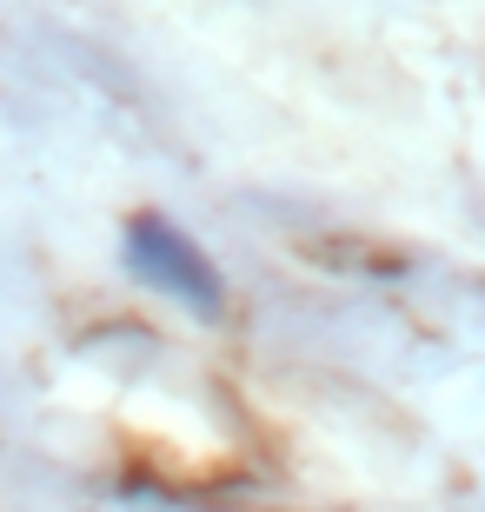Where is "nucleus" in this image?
<instances>
[{"mask_svg":"<svg viewBox=\"0 0 485 512\" xmlns=\"http://www.w3.org/2000/svg\"><path fill=\"white\" fill-rule=\"evenodd\" d=\"M120 253H127V266H133V280H140V286L180 300L187 313H200V320H213V313L226 306L220 266L206 260L173 220H160V213H140V220L127 227V247H120Z\"/></svg>","mask_w":485,"mask_h":512,"instance_id":"obj_1","label":"nucleus"}]
</instances>
